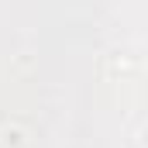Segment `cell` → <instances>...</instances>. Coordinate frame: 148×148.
Listing matches in <instances>:
<instances>
[{
    "instance_id": "6da1fadb",
    "label": "cell",
    "mask_w": 148,
    "mask_h": 148,
    "mask_svg": "<svg viewBox=\"0 0 148 148\" xmlns=\"http://www.w3.org/2000/svg\"><path fill=\"white\" fill-rule=\"evenodd\" d=\"M3 145L7 148H21L24 145V131H21V127H7V131H3Z\"/></svg>"
}]
</instances>
